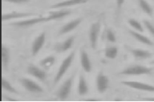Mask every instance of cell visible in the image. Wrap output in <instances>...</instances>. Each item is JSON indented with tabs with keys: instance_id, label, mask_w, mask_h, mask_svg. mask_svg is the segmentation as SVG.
I'll return each instance as SVG.
<instances>
[{
	"instance_id": "obj_1",
	"label": "cell",
	"mask_w": 154,
	"mask_h": 102,
	"mask_svg": "<svg viewBox=\"0 0 154 102\" xmlns=\"http://www.w3.org/2000/svg\"><path fill=\"white\" fill-rule=\"evenodd\" d=\"M75 55V50L71 51L66 58L62 61V63L60 64V68L58 69V72L54 78V85H56L60 82V80L62 79V77L65 75V73H67L68 68L71 67L72 62L74 60Z\"/></svg>"
},
{
	"instance_id": "obj_2",
	"label": "cell",
	"mask_w": 154,
	"mask_h": 102,
	"mask_svg": "<svg viewBox=\"0 0 154 102\" xmlns=\"http://www.w3.org/2000/svg\"><path fill=\"white\" fill-rule=\"evenodd\" d=\"M152 69L146 66L139 65V64H132L125 69H123L120 73V75L125 76H140V75H150L152 73Z\"/></svg>"
},
{
	"instance_id": "obj_3",
	"label": "cell",
	"mask_w": 154,
	"mask_h": 102,
	"mask_svg": "<svg viewBox=\"0 0 154 102\" xmlns=\"http://www.w3.org/2000/svg\"><path fill=\"white\" fill-rule=\"evenodd\" d=\"M75 79V74L70 76L65 80L64 82L63 83L62 85H60V87L59 88V89L57 90V92L55 93L56 97L60 100H64L67 99L68 96L71 93V91H72V85H73V82H74Z\"/></svg>"
},
{
	"instance_id": "obj_4",
	"label": "cell",
	"mask_w": 154,
	"mask_h": 102,
	"mask_svg": "<svg viewBox=\"0 0 154 102\" xmlns=\"http://www.w3.org/2000/svg\"><path fill=\"white\" fill-rule=\"evenodd\" d=\"M43 22H48V19L47 16H35V17L27 18L26 20L11 23L10 25L17 27H29Z\"/></svg>"
},
{
	"instance_id": "obj_5",
	"label": "cell",
	"mask_w": 154,
	"mask_h": 102,
	"mask_svg": "<svg viewBox=\"0 0 154 102\" xmlns=\"http://www.w3.org/2000/svg\"><path fill=\"white\" fill-rule=\"evenodd\" d=\"M101 23L100 21H96L91 25L88 32L89 43L91 48L96 49L98 44V38L100 32Z\"/></svg>"
},
{
	"instance_id": "obj_6",
	"label": "cell",
	"mask_w": 154,
	"mask_h": 102,
	"mask_svg": "<svg viewBox=\"0 0 154 102\" xmlns=\"http://www.w3.org/2000/svg\"><path fill=\"white\" fill-rule=\"evenodd\" d=\"M26 73L31 76H34L37 80L43 83H47L48 75L43 68H41L33 63H30L26 68Z\"/></svg>"
},
{
	"instance_id": "obj_7",
	"label": "cell",
	"mask_w": 154,
	"mask_h": 102,
	"mask_svg": "<svg viewBox=\"0 0 154 102\" xmlns=\"http://www.w3.org/2000/svg\"><path fill=\"white\" fill-rule=\"evenodd\" d=\"M19 82L22 85V86L30 92L32 93H42L43 92V88L40 85L37 84L35 81L29 79L26 77H22L19 79Z\"/></svg>"
},
{
	"instance_id": "obj_8",
	"label": "cell",
	"mask_w": 154,
	"mask_h": 102,
	"mask_svg": "<svg viewBox=\"0 0 154 102\" xmlns=\"http://www.w3.org/2000/svg\"><path fill=\"white\" fill-rule=\"evenodd\" d=\"M121 84L127 87L140 90V91L154 92V85H149L146 83L135 81V80H124V81H121Z\"/></svg>"
},
{
	"instance_id": "obj_9",
	"label": "cell",
	"mask_w": 154,
	"mask_h": 102,
	"mask_svg": "<svg viewBox=\"0 0 154 102\" xmlns=\"http://www.w3.org/2000/svg\"><path fill=\"white\" fill-rule=\"evenodd\" d=\"M46 37H47V33H46V32H43L42 33H40L38 36H37L35 37V39H34L33 43L31 44V56H35L38 55V53L40 51V50L43 47L44 44H45Z\"/></svg>"
},
{
	"instance_id": "obj_10",
	"label": "cell",
	"mask_w": 154,
	"mask_h": 102,
	"mask_svg": "<svg viewBox=\"0 0 154 102\" xmlns=\"http://www.w3.org/2000/svg\"><path fill=\"white\" fill-rule=\"evenodd\" d=\"M96 85L97 91L100 94L104 93L108 88V86H109V79H108V76L105 75L102 71H100L97 74V76H96Z\"/></svg>"
},
{
	"instance_id": "obj_11",
	"label": "cell",
	"mask_w": 154,
	"mask_h": 102,
	"mask_svg": "<svg viewBox=\"0 0 154 102\" xmlns=\"http://www.w3.org/2000/svg\"><path fill=\"white\" fill-rule=\"evenodd\" d=\"M37 16L36 14L32 12H19V11H11V12L2 14V21H7V20H16V19H27V18L35 17Z\"/></svg>"
},
{
	"instance_id": "obj_12",
	"label": "cell",
	"mask_w": 154,
	"mask_h": 102,
	"mask_svg": "<svg viewBox=\"0 0 154 102\" xmlns=\"http://www.w3.org/2000/svg\"><path fill=\"white\" fill-rule=\"evenodd\" d=\"M75 41V36H70L67 39H65L63 41L56 43L54 46V50L58 53H63L65 51H68L72 47Z\"/></svg>"
},
{
	"instance_id": "obj_13",
	"label": "cell",
	"mask_w": 154,
	"mask_h": 102,
	"mask_svg": "<svg viewBox=\"0 0 154 102\" xmlns=\"http://www.w3.org/2000/svg\"><path fill=\"white\" fill-rule=\"evenodd\" d=\"M83 19L82 18H77L75 20L70 21V22L67 23L66 24H64L61 28L60 29L59 32H58V36H63L68 33V32H72L74 29H75L80 23H81Z\"/></svg>"
},
{
	"instance_id": "obj_14",
	"label": "cell",
	"mask_w": 154,
	"mask_h": 102,
	"mask_svg": "<svg viewBox=\"0 0 154 102\" xmlns=\"http://www.w3.org/2000/svg\"><path fill=\"white\" fill-rule=\"evenodd\" d=\"M79 57H80V64H81L83 70L88 73H91V69H92L91 62L90 60V58H89L88 54V52L84 49L80 50Z\"/></svg>"
},
{
	"instance_id": "obj_15",
	"label": "cell",
	"mask_w": 154,
	"mask_h": 102,
	"mask_svg": "<svg viewBox=\"0 0 154 102\" xmlns=\"http://www.w3.org/2000/svg\"><path fill=\"white\" fill-rule=\"evenodd\" d=\"M89 0H64L60 3H57L51 5L50 9H60V8H65L67 7H72V6L79 5V4H84L88 2Z\"/></svg>"
},
{
	"instance_id": "obj_16",
	"label": "cell",
	"mask_w": 154,
	"mask_h": 102,
	"mask_svg": "<svg viewBox=\"0 0 154 102\" xmlns=\"http://www.w3.org/2000/svg\"><path fill=\"white\" fill-rule=\"evenodd\" d=\"M130 52L134 56V58L138 60H144L149 59L152 56V53L149 51L140 48H129Z\"/></svg>"
},
{
	"instance_id": "obj_17",
	"label": "cell",
	"mask_w": 154,
	"mask_h": 102,
	"mask_svg": "<svg viewBox=\"0 0 154 102\" xmlns=\"http://www.w3.org/2000/svg\"><path fill=\"white\" fill-rule=\"evenodd\" d=\"M1 60H2V68L3 71L8 70L10 62V50L5 44L2 45L1 49Z\"/></svg>"
},
{
	"instance_id": "obj_18",
	"label": "cell",
	"mask_w": 154,
	"mask_h": 102,
	"mask_svg": "<svg viewBox=\"0 0 154 102\" xmlns=\"http://www.w3.org/2000/svg\"><path fill=\"white\" fill-rule=\"evenodd\" d=\"M128 32H129L130 35H131L133 38H135L137 40H138V41L142 43V44H146V45H149V46H153L154 45L153 42L152 41L149 37H147L146 36L141 34L140 32H137V31H135V30H129Z\"/></svg>"
},
{
	"instance_id": "obj_19",
	"label": "cell",
	"mask_w": 154,
	"mask_h": 102,
	"mask_svg": "<svg viewBox=\"0 0 154 102\" xmlns=\"http://www.w3.org/2000/svg\"><path fill=\"white\" fill-rule=\"evenodd\" d=\"M70 14H71V11L61 9V10L55 11H51L47 17H48V22H49V21L57 20H60V19H62L63 17H66V16H67Z\"/></svg>"
},
{
	"instance_id": "obj_20",
	"label": "cell",
	"mask_w": 154,
	"mask_h": 102,
	"mask_svg": "<svg viewBox=\"0 0 154 102\" xmlns=\"http://www.w3.org/2000/svg\"><path fill=\"white\" fill-rule=\"evenodd\" d=\"M77 92L79 96H84L88 94V85L87 83V80L83 74H79V83H78V88H77Z\"/></svg>"
},
{
	"instance_id": "obj_21",
	"label": "cell",
	"mask_w": 154,
	"mask_h": 102,
	"mask_svg": "<svg viewBox=\"0 0 154 102\" xmlns=\"http://www.w3.org/2000/svg\"><path fill=\"white\" fill-rule=\"evenodd\" d=\"M55 63V57L54 56H48L44 57L43 60H41L39 62V65L44 70H49Z\"/></svg>"
},
{
	"instance_id": "obj_22",
	"label": "cell",
	"mask_w": 154,
	"mask_h": 102,
	"mask_svg": "<svg viewBox=\"0 0 154 102\" xmlns=\"http://www.w3.org/2000/svg\"><path fill=\"white\" fill-rule=\"evenodd\" d=\"M118 55V48L116 46H108L104 50V56L108 59L113 60Z\"/></svg>"
},
{
	"instance_id": "obj_23",
	"label": "cell",
	"mask_w": 154,
	"mask_h": 102,
	"mask_svg": "<svg viewBox=\"0 0 154 102\" xmlns=\"http://www.w3.org/2000/svg\"><path fill=\"white\" fill-rule=\"evenodd\" d=\"M138 3H139L140 8H141V10L145 14H147L149 16H152V13H153L152 8L146 0H138Z\"/></svg>"
},
{
	"instance_id": "obj_24",
	"label": "cell",
	"mask_w": 154,
	"mask_h": 102,
	"mask_svg": "<svg viewBox=\"0 0 154 102\" xmlns=\"http://www.w3.org/2000/svg\"><path fill=\"white\" fill-rule=\"evenodd\" d=\"M2 88L10 93H13V94H19V92L15 89V88L13 87L11 84L6 80L4 77L2 78Z\"/></svg>"
},
{
	"instance_id": "obj_25",
	"label": "cell",
	"mask_w": 154,
	"mask_h": 102,
	"mask_svg": "<svg viewBox=\"0 0 154 102\" xmlns=\"http://www.w3.org/2000/svg\"><path fill=\"white\" fill-rule=\"evenodd\" d=\"M128 23L131 26V27L133 28V30L137 31V32H144V27H143V25L140 23L138 21V20H135V19H129L128 20Z\"/></svg>"
},
{
	"instance_id": "obj_26",
	"label": "cell",
	"mask_w": 154,
	"mask_h": 102,
	"mask_svg": "<svg viewBox=\"0 0 154 102\" xmlns=\"http://www.w3.org/2000/svg\"><path fill=\"white\" fill-rule=\"evenodd\" d=\"M105 38L107 39V41L109 42V43H115L116 41V36L115 33L110 28H108L106 30Z\"/></svg>"
},
{
	"instance_id": "obj_27",
	"label": "cell",
	"mask_w": 154,
	"mask_h": 102,
	"mask_svg": "<svg viewBox=\"0 0 154 102\" xmlns=\"http://www.w3.org/2000/svg\"><path fill=\"white\" fill-rule=\"evenodd\" d=\"M143 24H144V26L145 27V28L149 31V33L154 37V25L152 24L150 21H149V20H144V21H143Z\"/></svg>"
},
{
	"instance_id": "obj_28",
	"label": "cell",
	"mask_w": 154,
	"mask_h": 102,
	"mask_svg": "<svg viewBox=\"0 0 154 102\" xmlns=\"http://www.w3.org/2000/svg\"><path fill=\"white\" fill-rule=\"evenodd\" d=\"M31 0H2V2H7L10 3H15V4H21V3H27Z\"/></svg>"
},
{
	"instance_id": "obj_29",
	"label": "cell",
	"mask_w": 154,
	"mask_h": 102,
	"mask_svg": "<svg viewBox=\"0 0 154 102\" xmlns=\"http://www.w3.org/2000/svg\"><path fill=\"white\" fill-rule=\"evenodd\" d=\"M125 0H116V8H117V11H120V10L124 5Z\"/></svg>"
},
{
	"instance_id": "obj_30",
	"label": "cell",
	"mask_w": 154,
	"mask_h": 102,
	"mask_svg": "<svg viewBox=\"0 0 154 102\" xmlns=\"http://www.w3.org/2000/svg\"><path fill=\"white\" fill-rule=\"evenodd\" d=\"M147 100H152V101H154V98H147Z\"/></svg>"
},
{
	"instance_id": "obj_31",
	"label": "cell",
	"mask_w": 154,
	"mask_h": 102,
	"mask_svg": "<svg viewBox=\"0 0 154 102\" xmlns=\"http://www.w3.org/2000/svg\"><path fill=\"white\" fill-rule=\"evenodd\" d=\"M151 63V64H154V60H152L151 63Z\"/></svg>"
}]
</instances>
